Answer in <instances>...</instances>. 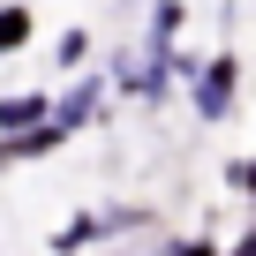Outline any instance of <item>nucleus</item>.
Here are the masks:
<instances>
[{
    "label": "nucleus",
    "instance_id": "5",
    "mask_svg": "<svg viewBox=\"0 0 256 256\" xmlns=\"http://www.w3.org/2000/svg\"><path fill=\"white\" fill-rule=\"evenodd\" d=\"M241 181H248V188H256V166H248V174H241Z\"/></svg>",
    "mask_w": 256,
    "mask_h": 256
},
{
    "label": "nucleus",
    "instance_id": "4",
    "mask_svg": "<svg viewBox=\"0 0 256 256\" xmlns=\"http://www.w3.org/2000/svg\"><path fill=\"white\" fill-rule=\"evenodd\" d=\"M234 256H256V241H241V248H234Z\"/></svg>",
    "mask_w": 256,
    "mask_h": 256
},
{
    "label": "nucleus",
    "instance_id": "2",
    "mask_svg": "<svg viewBox=\"0 0 256 256\" xmlns=\"http://www.w3.org/2000/svg\"><path fill=\"white\" fill-rule=\"evenodd\" d=\"M46 120V98H0V128H30Z\"/></svg>",
    "mask_w": 256,
    "mask_h": 256
},
{
    "label": "nucleus",
    "instance_id": "1",
    "mask_svg": "<svg viewBox=\"0 0 256 256\" xmlns=\"http://www.w3.org/2000/svg\"><path fill=\"white\" fill-rule=\"evenodd\" d=\"M226 98H234V60H211V68H204L196 106H204V113H226Z\"/></svg>",
    "mask_w": 256,
    "mask_h": 256
},
{
    "label": "nucleus",
    "instance_id": "3",
    "mask_svg": "<svg viewBox=\"0 0 256 256\" xmlns=\"http://www.w3.org/2000/svg\"><path fill=\"white\" fill-rule=\"evenodd\" d=\"M30 38V8H0V53Z\"/></svg>",
    "mask_w": 256,
    "mask_h": 256
}]
</instances>
